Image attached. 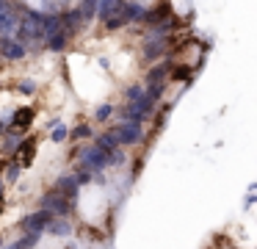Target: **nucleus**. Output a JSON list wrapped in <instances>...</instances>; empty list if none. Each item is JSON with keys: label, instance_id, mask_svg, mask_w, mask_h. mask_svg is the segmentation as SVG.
<instances>
[{"label": "nucleus", "instance_id": "obj_16", "mask_svg": "<svg viewBox=\"0 0 257 249\" xmlns=\"http://www.w3.org/2000/svg\"><path fill=\"white\" fill-rule=\"evenodd\" d=\"M20 169H23L20 163H12V166H6V169H3V183H9V186H12V183H17V177H20Z\"/></svg>", "mask_w": 257, "mask_h": 249}, {"label": "nucleus", "instance_id": "obj_10", "mask_svg": "<svg viewBox=\"0 0 257 249\" xmlns=\"http://www.w3.org/2000/svg\"><path fill=\"white\" fill-rule=\"evenodd\" d=\"M94 147H97V149H102L105 155H113V152L119 149V138H116V133H113V130L100 133V136L94 138Z\"/></svg>", "mask_w": 257, "mask_h": 249}, {"label": "nucleus", "instance_id": "obj_14", "mask_svg": "<svg viewBox=\"0 0 257 249\" xmlns=\"http://www.w3.org/2000/svg\"><path fill=\"white\" fill-rule=\"evenodd\" d=\"M50 232L53 235H69V232H72V221L69 219H56L50 224Z\"/></svg>", "mask_w": 257, "mask_h": 249}, {"label": "nucleus", "instance_id": "obj_15", "mask_svg": "<svg viewBox=\"0 0 257 249\" xmlns=\"http://www.w3.org/2000/svg\"><path fill=\"white\" fill-rule=\"evenodd\" d=\"M78 11H80V17H83V22H91L97 17V3L94 0H89V3H78Z\"/></svg>", "mask_w": 257, "mask_h": 249}, {"label": "nucleus", "instance_id": "obj_22", "mask_svg": "<svg viewBox=\"0 0 257 249\" xmlns=\"http://www.w3.org/2000/svg\"><path fill=\"white\" fill-rule=\"evenodd\" d=\"M119 163H124V152H119V149H116V152L111 155V166H119Z\"/></svg>", "mask_w": 257, "mask_h": 249}, {"label": "nucleus", "instance_id": "obj_6", "mask_svg": "<svg viewBox=\"0 0 257 249\" xmlns=\"http://www.w3.org/2000/svg\"><path fill=\"white\" fill-rule=\"evenodd\" d=\"M113 133H116L119 144H124V147H130V144H139L141 138H144L141 125H133V122H119V127H113Z\"/></svg>", "mask_w": 257, "mask_h": 249}, {"label": "nucleus", "instance_id": "obj_3", "mask_svg": "<svg viewBox=\"0 0 257 249\" xmlns=\"http://www.w3.org/2000/svg\"><path fill=\"white\" fill-rule=\"evenodd\" d=\"M56 221V216L50 213V210H36V213H31L28 219L23 221V230H25V235H39L42 230H50V224Z\"/></svg>", "mask_w": 257, "mask_h": 249}, {"label": "nucleus", "instance_id": "obj_20", "mask_svg": "<svg viewBox=\"0 0 257 249\" xmlns=\"http://www.w3.org/2000/svg\"><path fill=\"white\" fill-rule=\"evenodd\" d=\"M257 202V183H251L249 186V191H246V199H243V205L249 208V205H254Z\"/></svg>", "mask_w": 257, "mask_h": 249}, {"label": "nucleus", "instance_id": "obj_17", "mask_svg": "<svg viewBox=\"0 0 257 249\" xmlns=\"http://www.w3.org/2000/svg\"><path fill=\"white\" fill-rule=\"evenodd\" d=\"M94 116H97V122H105V119H111V116H113V105H100V108H97L94 111Z\"/></svg>", "mask_w": 257, "mask_h": 249}, {"label": "nucleus", "instance_id": "obj_12", "mask_svg": "<svg viewBox=\"0 0 257 249\" xmlns=\"http://www.w3.org/2000/svg\"><path fill=\"white\" fill-rule=\"evenodd\" d=\"M69 39H72V33H67V31H58L56 36H50V39L45 42V47H47V50H53V53H61V50L67 47V42H69Z\"/></svg>", "mask_w": 257, "mask_h": 249}, {"label": "nucleus", "instance_id": "obj_2", "mask_svg": "<svg viewBox=\"0 0 257 249\" xmlns=\"http://www.w3.org/2000/svg\"><path fill=\"white\" fill-rule=\"evenodd\" d=\"M78 172H91V175H102L105 166H111V155H105L97 147H80L78 149Z\"/></svg>", "mask_w": 257, "mask_h": 249}, {"label": "nucleus", "instance_id": "obj_1", "mask_svg": "<svg viewBox=\"0 0 257 249\" xmlns=\"http://www.w3.org/2000/svg\"><path fill=\"white\" fill-rule=\"evenodd\" d=\"M17 39H20L23 44L39 42V39H47V36H45V14H42V11H36V9H28V14H25L23 22H20Z\"/></svg>", "mask_w": 257, "mask_h": 249}, {"label": "nucleus", "instance_id": "obj_21", "mask_svg": "<svg viewBox=\"0 0 257 249\" xmlns=\"http://www.w3.org/2000/svg\"><path fill=\"white\" fill-rule=\"evenodd\" d=\"M172 77L174 80H191V72L185 66H177V69H172Z\"/></svg>", "mask_w": 257, "mask_h": 249}, {"label": "nucleus", "instance_id": "obj_24", "mask_svg": "<svg viewBox=\"0 0 257 249\" xmlns=\"http://www.w3.org/2000/svg\"><path fill=\"white\" fill-rule=\"evenodd\" d=\"M0 249H3V241H0Z\"/></svg>", "mask_w": 257, "mask_h": 249}, {"label": "nucleus", "instance_id": "obj_19", "mask_svg": "<svg viewBox=\"0 0 257 249\" xmlns=\"http://www.w3.org/2000/svg\"><path fill=\"white\" fill-rule=\"evenodd\" d=\"M72 136H75V138H91V136H94V130H91L89 125H78V127L72 130Z\"/></svg>", "mask_w": 257, "mask_h": 249}, {"label": "nucleus", "instance_id": "obj_18", "mask_svg": "<svg viewBox=\"0 0 257 249\" xmlns=\"http://www.w3.org/2000/svg\"><path fill=\"white\" fill-rule=\"evenodd\" d=\"M17 92H20V94H34V92H36V80H28V77H25V80H20Z\"/></svg>", "mask_w": 257, "mask_h": 249}, {"label": "nucleus", "instance_id": "obj_8", "mask_svg": "<svg viewBox=\"0 0 257 249\" xmlns=\"http://www.w3.org/2000/svg\"><path fill=\"white\" fill-rule=\"evenodd\" d=\"M34 108H17L12 114V122H9V125H12V130H17V133H23L25 127L31 125V122H34Z\"/></svg>", "mask_w": 257, "mask_h": 249}, {"label": "nucleus", "instance_id": "obj_23", "mask_svg": "<svg viewBox=\"0 0 257 249\" xmlns=\"http://www.w3.org/2000/svg\"><path fill=\"white\" fill-rule=\"evenodd\" d=\"M91 180V172H78V183L83 186V183H89Z\"/></svg>", "mask_w": 257, "mask_h": 249}, {"label": "nucleus", "instance_id": "obj_4", "mask_svg": "<svg viewBox=\"0 0 257 249\" xmlns=\"http://www.w3.org/2000/svg\"><path fill=\"white\" fill-rule=\"evenodd\" d=\"M69 208H72V205H69V199L61 197L58 191H50V194H45V197H42V210H50L56 219H64V216L69 213Z\"/></svg>", "mask_w": 257, "mask_h": 249}, {"label": "nucleus", "instance_id": "obj_7", "mask_svg": "<svg viewBox=\"0 0 257 249\" xmlns=\"http://www.w3.org/2000/svg\"><path fill=\"white\" fill-rule=\"evenodd\" d=\"M78 188H80L78 175H61L56 183H53V191H58L61 197H67L69 202H72V199L78 197Z\"/></svg>", "mask_w": 257, "mask_h": 249}, {"label": "nucleus", "instance_id": "obj_11", "mask_svg": "<svg viewBox=\"0 0 257 249\" xmlns=\"http://www.w3.org/2000/svg\"><path fill=\"white\" fill-rule=\"evenodd\" d=\"M20 166H31L36 158V141L34 138H23V144H20Z\"/></svg>", "mask_w": 257, "mask_h": 249}, {"label": "nucleus", "instance_id": "obj_13", "mask_svg": "<svg viewBox=\"0 0 257 249\" xmlns=\"http://www.w3.org/2000/svg\"><path fill=\"white\" fill-rule=\"evenodd\" d=\"M67 138H69L67 125H64V122H53V125H50V141L53 144H64Z\"/></svg>", "mask_w": 257, "mask_h": 249}, {"label": "nucleus", "instance_id": "obj_9", "mask_svg": "<svg viewBox=\"0 0 257 249\" xmlns=\"http://www.w3.org/2000/svg\"><path fill=\"white\" fill-rule=\"evenodd\" d=\"M152 6L147 3H124V20L127 22H144Z\"/></svg>", "mask_w": 257, "mask_h": 249}, {"label": "nucleus", "instance_id": "obj_5", "mask_svg": "<svg viewBox=\"0 0 257 249\" xmlns=\"http://www.w3.org/2000/svg\"><path fill=\"white\" fill-rule=\"evenodd\" d=\"M0 58H6V61L25 58V44L17 36H0Z\"/></svg>", "mask_w": 257, "mask_h": 249}]
</instances>
